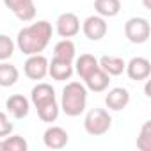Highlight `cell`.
<instances>
[{
    "label": "cell",
    "mask_w": 151,
    "mask_h": 151,
    "mask_svg": "<svg viewBox=\"0 0 151 151\" xmlns=\"http://www.w3.org/2000/svg\"><path fill=\"white\" fill-rule=\"evenodd\" d=\"M52 34H53L52 23L46 22V20H39V22H36L29 27H23L18 32L16 46L25 55L41 53L48 46V43L52 39Z\"/></svg>",
    "instance_id": "1"
},
{
    "label": "cell",
    "mask_w": 151,
    "mask_h": 151,
    "mask_svg": "<svg viewBox=\"0 0 151 151\" xmlns=\"http://www.w3.org/2000/svg\"><path fill=\"white\" fill-rule=\"evenodd\" d=\"M59 107L69 117L80 116L87 107V87L80 82L66 84V87L62 89V98Z\"/></svg>",
    "instance_id": "2"
},
{
    "label": "cell",
    "mask_w": 151,
    "mask_h": 151,
    "mask_svg": "<svg viewBox=\"0 0 151 151\" xmlns=\"http://www.w3.org/2000/svg\"><path fill=\"white\" fill-rule=\"evenodd\" d=\"M112 126V117L105 109H91L86 114L84 119V128L89 135L93 137H100L105 135Z\"/></svg>",
    "instance_id": "3"
},
{
    "label": "cell",
    "mask_w": 151,
    "mask_h": 151,
    "mask_svg": "<svg viewBox=\"0 0 151 151\" xmlns=\"http://www.w3.org/2000/svg\"><path fill=\"white\" fill-rule=\"evenodd\" d=\"M151 34V27L149 22L142 16H133L124 23V36L130 43L133 45H142L149 39Z\"/></svg>",
    "instance_id": "4"
},
{
    "label": "cell",
    "mask_w": 151,
    "mask_h": 151,
    "mask_svg": "<svg viewBox=\"0 0 151 151\" xmlns=\"http://www.w3.org/2000/svg\"><path fill=\"white\" fill-rule=\"evenodd\" d=\"M29 59L23 64V71L25 77L30 80H43L48 75V59L43 53H34V55H27Z\"/></svg>",
    "instance_id": "5"
},
{
    "label": "cell",
    "mask_w": 151,
    "mask_h": 151,
    "mask_svg": "<svg viewBox=\"0 0 151 151\" xmlns=\"http://www.w3.org/2000/svg\"><path fill=\"white\" fill-rule=\"evenodd\" d=\"M107 30H109V25L105 22L103 16L100 14H93V16H87L82 23V32L87 39L91 41H100L107 36Z\"/></svg>",
    "instance_id": "6"
},
{
    "label": "cell",
    "mask_w": 151,
    "mask_h": 151,
    "mask_svg": "<svg viewBox=\"0 0 151 151\" xmlns=\"http://www.w3.org/2000/svg\"><path fill=\"white\" fill-rule=\"evenodd\" d=\"M4 6L20 22H32L36 18V4H34V0H4Z\"/></svg>",
    "instance_id": "7"
},
{
    "label": "cell",
    "mask_w": 151,
    "mask_h": 151,
    "mask_svg": "<svg viewBox=\"0 0 151 151\" xmlns=\"http://www.w3.org/2000/svg\"><path fill=\"white\" fill-rule=\"evenodd\" d=\"M55 30L60 37H75L80 32V20L75 13H62L55 22Z\"/></svg>",
    "instance_id": "8"
},
{
    "label": "cell",
    "mask_w": 151,
    "mask_h": 151,
    "mask_svg": "<svg viewBox=\"0 0 151 151\" xmlns=\"http://www.w3.org/2000/svg\"><path fill=\"white\" fill-rule=\"evenodd\" d=\"M124 71H126V75L132 80L142 82V80H147L149 75H151V62L146 57H133L126 64Z\"/></svg>",
    "instance_id": "9"
},
{
    "label": "cell",
    "mask_w": 151,
    "mask_h": 151,
    "mask_svg": "<svg viewBox=\"0 0 151 151\" xmlns=\"http://www.w3.org/2000/svg\"><path fill=\"white\" fill-rule=\"evenodd\" d=\"M43 142L48 149H62L69 142V135L60 126H50L43 133Z\"/></svg>",
    "instance_id": "10"
},
{
    "label": "cell",
    "mask_w": 151,
    "mask_h": 151,
    "mask_svg": "<svg viewBox=\"0 0 151 151\" xmlns=\"http://www.w3.org/2000/svg\"><path fill=\"white\" fill-rule=\"evenodd\" d=\"M75 73V68H73V62H68V60H60V59H52V62H48V75L57 80V82H64V80H69Z\"/></svg>",
    "instance_id": "11"
},
{
    "label": "cell",
    "mask_w": 151,
    "mask_h": 151,
    "mask_svg": "<svg viewBox=\"0 0 151 151\" xmlns=\"http://www.w3.org/2000/svg\"><path fill=\"white\" fill-rule=\"evenodd\" d=\"M6 109H7V112H9L14 119H23V117H27L29 112H30V101H29L23 94H13V96L7 98Z\"/></svg>",
    "instance_id": "12"
},
{
    "label": "cell",
    "mask_w": 151,
    "mask_h": 151,
    "mask_svg": "<svg viewBox=\"0 0 151 151\" xmlns=\"http://www.w3.org/2000/svg\"><path fill=\"white\" fill-rule=\"evenodd\" d=\"M55 89L50 86V84H45V82H39L37 86L32 87V93H30V101L32 105L37 109V107H43L50 101H55Z\"/></svg>",
    "instance_id": "13"
},
{
    "label": "cell",
    "mask_w": 151,
    "mask_h": 151,
    "mask_svg": "<svg viewBox=\"0 0 151 151\" xmlns=\"http://www.w3.org/2000/svg\"><path fill=\"white\" fill-rule=\"evenodd\" d=\"M128 103H130V93H128V89H124V87H114V89H110V91L107 93V96H105V105H107L110 110H116V112L126 109Z\"/></svg>",
    "instance_id": "14"
},
{
    "label": "cell",
    "mask_w": 151,
    "mask_h": 151,
    "mask_svg": "<svg viewBox=\"0 0 151 151\" xmlns=\"http://www.w3.org/2000/svg\"><path fill=\"white\" fill-rule=\"evenodd\" d=\"M110 84V75H107L101 68H98L96 71H93L87 78H84V86L93 91V93H103L109 89Z\"/></svg>",
    "instance_id": "15"
},
{
    "label": "cell",
    "mask_w": 151,
    "mask_h": 151,
    "mask_svg": "<svg viewBox=\"0 0 151 151\" xmlns=\"http://www.w3.org/2000/svg\"><path fill=\"white\" fill-rule=\"evenodd\" d=\"M98 64L107 75H110V77H119L126 68V62L121 57H116V55H103V57L98 59Z\"/></svg>",
    "instance_id": "16"
},
{
    "label": "cell",
    "mask_w": 151,
    "mask_h": 151,
    "mask_svg": "<svg viewBox=\"0 0 151 151\" xmlns=\"http://www.w3.org/2000/svg\"><path fill=\"white\" fill-rule=\"evenodd\" d=\"M100 68V64H98V59L94 57V55H91V53H82L78 59H77V62H75V71L78 73V77L84 80V78H87L89 75L93 73V71H96Z\"/></svg>",
    "instance_id": "17"
},
{
    "label": "cell",
    "mask_w": 151,
    "mask_h": 151,
    "mask_svg": "<svg viewBox=\"0 0 151 151\" xmlns=\"http://www.w3.org/2000/svg\"><path fill=\"white\" fill-rule=\"evenodd\" d=\"M75 53H77V48H75V43L69 37H62L59 43H55L53 46V57L60 59V60H68L73 62L75 60Z\"/></svg>",
    "instance_id": "18"
},
{
    "label": "cell",
    "mask_w": 151,
    "mask_h": 151,
    "mask_svg": "<svg viewBox=\"0 0 151 151\" xmlns=\"http://www.w3.org/2000/svg\"><path fill=\"white\" fill-rule=\"evenodd\" d=\"M20 78V71L14 64L2 60L0 62V87H13Z\"/></svg>",
    "instance_id": "19"
},
{
    "label": "cell",
    "mask_w": 151,
    "mask_h": 151,
    "mask_svg": "<svg viewBox=\"0 0 151 151\" xmlns=\"http://www.w3.org/2000/svg\"><path fill=\"white\" fill-rule=\"evenodd\" d=\"M94 9L103 18H114L121 11V0H94Z\"/></svg>",
    "instance_id": "20"
},
{
    "label": "cell",
    "mask_w": 151,
    "mask_h": 151,
    "mask_svg": "<svg viewBox=\"0 0 151 151\" xmlns=\"http://www.w3.org/2000/svg\"><path fill=\"white\" fill-rule=\"evenodd\" d=\"M36 110H37V116H39L41 121H45V123H53V121H57V117H59L60 107H59V103H57V100H55V101H50V103H46V105H43V107H37Z\"/></svg>",
    "instance_id": "21"
},
{
    "label": "cell",
    "mask_w": 151,
    "mask_h": 151,
    "mask_svg": "<svg viewBox=\"0 0 151 151\" xmlns=\"http://www.w3.org/2000/svg\"><path fill=\"white\" fill-rule=\"evenodd\" d=\"M2 146H4V151H27L29 149V142L22 135H7V137H4Z\"/></svg>",
    "instance_id": "22"
},
{
    "label": "cell",
    "mask_w": 151,
    "mask_h": 151,
    "mask_svg": "<svg viewBox=\"0 0 151 151\" xmlns=\"http://www.w3.org/2000/svg\"><path fill=\"white\" fill-rule=\"evenodd\" d=\"M137 147L140 151H151V121H146L137 137Z\"/></svg>",
    "instance_id": "23"
},
{
    "label": "cell",
    "mask_w": 151,
    "mask_h": 151,
    "mask_svg": "<svg viewBox=\"0 0 151 151\" xmlns=\"http://www.w3.org/2000/svg\"><path fill=\"white\" fill-rule=\"evenodd\" d=\"M14 48H16V43L9 36L0 34V62L11 59L13 53H14Z\"/></svg>",
    "instance_id": "24"
},
{
    "label": "cell",
    "mask_w": 151,
    "mask_h": 151,
    "mask_svg": "<svg viewBox=\"0 0 151 151\" xmlns=\"http://www.w3.org/2000/svg\"><path fill=\"white\" fill-rule=\"evenodd\" d=\"M13 133V123L9 121L6 112H0V139H4Z\"/></svg>",
    "instance_id": "25"
},
{
    "label": "cell",
    "mask_w": 151,
    "mask_h": 151,
    "mask_svg": "<svg viewBox=\"0 0 151 151\" xmlns=\"http://www.w3.org/2000/svg\"><path fill=\"white\" fill-rule=\"evenodd\" d=\"M144 7H146V9H151V4H149V0H144Z\"/></svg>",
    "instance_id": "26"
},
{
    "label": "cell",
    "mask_w": 151,
    "mask_h": 151,
    "mask_svg": "<svg viewBox=\"0 0 151 151\" xmlns=\"http://www.w3.org/2000/svg\"><path fill=\"white\" fill-rule=\"evenodd\" d=\"M0 151H4V146H2V139H0Z\"/></svg>",
    "instance_id": "27"
}]
</instances>
